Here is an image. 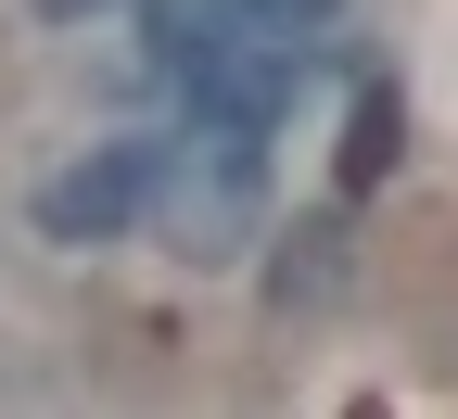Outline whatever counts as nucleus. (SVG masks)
<instances>
[{
  "label": "nucleus",
  "instance_id": "1",
  "mask_svg": "<svg viewBox=\"0 0 458 419\" xmlns=\"http://www.w3.org/2000/svg\"><path fill=\"white\" fill-rule=\"evenodd\" d=\"M153 64L179 77L191 114L267 128V114L306 89V26L255 13V0H153Z\"/></svg>",
  "mask_w": 458,
  "mask_h": 419
},
{
  "label": "nucleus",
  "instance_id": "2",
  "mask_svg": "<svg viewBox=\"0 0 458 419\" xmlns=\"http://www.w3.org/2000/svg\"><path fill=\"white\" fill-rule=\"evenodd\" d=\"M255 191H267L255 128L191 114V140H165V204H153V229H165L191 267H216V255H242V242H255Z\"/></svg>",
  "mask_w": 458,
  "mask_h": 419
},
{
  "label": "nucleus",
  "instance_id": "3",
  "mask_svg": "<svg viewBox=\"0 0 458 419\" xmlns=\"http://www.w3.org/2000/svg\"><path fill=\"white\" fill-rule=\"evenodd\" d=\"M153 204H165V140H102L89 165L38 191V229L51 242H128V229H153Z\"/></svg>",
  "mask_w": 458,
  "mask_h": 419
},
{
  "label": "nucleus",
  "instance_id": "4",
  "mask_svg": "<svg viewBox=\"0 0 458 419\" xmlns=\"http://www.w3.org/2000/svg\"><path fill=\"white\" fill-rule=\"evenodd\" d=\"M382 153H394V89H369V102H357V140H344V191H369V178H382Z\"/></svg>",
  "mask_w": 458,
  "mask_h": 419
}]
</instances>
